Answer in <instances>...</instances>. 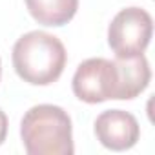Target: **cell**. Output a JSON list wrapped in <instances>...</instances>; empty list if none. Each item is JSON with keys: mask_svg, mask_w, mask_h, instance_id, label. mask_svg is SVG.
<instances>
[{"mask_svg": "<svg viewBox=\"0 0 155 155\" xmlns=\"http://www.w3.org/2000/svg\"><path fill=\"white\" fill-rule=\"evenodd\" d=\"M6 135H8V117L0 110V144L6 140Z\"/></svg>", "mask_w": 155, "mask_h": 155, "instance_id": "cell-8", "label": "cell"}, {"mask_svg": "<svg viewBox=\"0 0 155 155\" xmlns=\"http://www.w3.org/2000/svg\"><path fill=\"white\" fill-rule=\"evenodd\" d=\"M20 137L28 155H73V128L66 110L55 104L29 108L20 122Z\"/></svg>", "mask_w": 155, "mask_h": 155, "instance_id": "cell-2", "label": "cell"}, {"mask_svg": "<svg viewBox=\"0 0 155 155\" xmlns=\"http://www.w3.org/2000/svg\"><path fill=\"white\" fill-rule=\"evenodd\" d=\"M0 77H2V60H0Z\"/></svg>", "mask_w": 155, "mask_h": 155, "instance_id": "cell-9", "label": "cell"}, {"mask_svg": "<svg viewBox=\"0 0 155 155\" xmlns=\"http://www.w3.org/2000/svg\"><path fill=\"white\" fill-rule=\"evenodd\" d=\"M71 88L77 99L88 104L110 99L119 101V69L115 60L97 57L81 62L73 75Z\"/></svg>", "mask_w": 155, "mask_h": 155, "instance_id": "cell-3", "label": "cell"}, {"mask_svg": "<svg viewBox=\"0 0 155 155\" xmlns=\"http://www.w3.org/2000/svg\"><path fill=\"white\" fill-rule=\"evenodd\" d=\"M115 64L119 69V101L135 99L148 88L151 69L144 53L137 57H117Z\"/></svg>", "mask_w": 155, "mask_h": 155, "instance_id": "cell-6", "label": "cell"}, {"mask_svg": "<svg viewBox=\"0 0 155 155\" xmlns=\"http://www.w3.org/2000/svg\"><path fill=\"white\" fill-rule=\"evenodd\" d=\"M13 68L28 84L48 86L62 75L68 53L62 40L46 31H29L13 46Z\"/></svg>", "mask_w": 155, "mask_h": 155, "instance_id": "cell-1", "label": "cell"}, {"mask_svg": "<svg viewBox=\"0 0 155 155\" xmlns=\"http://www.w3.org/2000/svg\"><path fill=\"white\" fill-rule=\"evenodd\" d=\"M26 6L38 24L60 28L75 17L79 0H26Z\"/></svg>", "mask_w": 155, "mask_h": 155, "instance_id": "cell-7", "label": "cell"}, {"mask_svg": "<svg viewBox=\"0 0 155 155\" xmlns=\"http://www.w3.org/2000/svg\"><path fill=\"white\" fill-rule=\"evenodd\" d=\"M153 35L151 15L142 8H126L120 9L110 28H108V44L115 57H137L144 53Z\"/></svg>", "mask_w": 155, "mask_h": 155, "instance_id": "cell-4", "label": "cell"}, {"mask_svg": "<svg viewBox=\"0 0 155 155\" xmlns=\"http://www.w3.org/2000/svg\"><path fill=\"white\" fill-rule=\"evenodd\" d=\"M97 140L111 151H126L133 148L140 137L137 119L124 110H106L95 119Z\"/></svg>", "mask_w": 155, "mask_h": 155, "instance_id": "cell-5", "label": "cell"}]
</instances>
